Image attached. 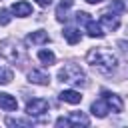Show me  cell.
I'll return each mask as SVG.
<instances>
[{"instance_id":"e0dca14e","label":"cell","mask_w":128,"mask_h":128,"mask_svg":"<svg viewBox=\"0 0 128 128\" xmlns=\"http://www.w3.org/2000/svg\"><path fill=\"white\" fill-rule=\"evenodd\" d=\"M14 78V74H12V70L10 68H4V66H0V84L4 86V84H10V80Z\"/></svg>"},{"instance_id":"277c9868","label":"cell","mask_w":128,"mask_h":128,"mask_svg":"<svg viewBox=\"0 0 128 128\" xmlns=\"http://www.w3.org/2000/svg\"><path fill=\"white\" fill-rule=\"evenodd\" d=\"M102 98H104V102L108 104L110 112H122V110H124V104H122L120 96H116V94H112V92H108V90H102Z\"/></svg>"},{"instance_id":"5b68a950","label":"cell","mask_w":128,"mask_h":128,"mask_svg":"<svg viewBox=\"0 0 128 128\" xmlns=\"http://www.w3.org/2000/svg\"><path fill=\"white\" fill-rule=\"evenodd\" d=\"M10 12H12V14H16V16H20V18H26V16H30V14H32V4H28V2H24V0L14 2V4H12V8H10Z\"/></svg>"},{"instance_id":"ac0fdd59","label":"cell","mask_w":128,"mask_h":128,"mask_svg":"<svg viewBox=\"0 0 128 128\" xmlns=\"http://www.w3.org/2000/svg\"><path fill=\"white\" fill-rule=\"evenodd\" d=\"M8 126H32L30 120H18V118H6Z\"/></svg>"},{"instance_id":"7402d4cb","label":"cell","mask_w":128,"mask_h":128,"mask_svg":"<svg viewBox=\"0 0 128 128\" xmlns=\"http://www.w3.org/2000/svg\"><path fill=\"white\" fill-rule=\"evenodd\" d=\"M56 126H72V124H70V120H68V118H64V116H62V118H58V120H56Z\"/></svg>"},{"instance_id":"9a60e30c","label":"cell","mask_w":128,"mask_h":128,"mask_svg":"<svg viewBox=\"0 0 128 128\" xmlns=\"http://www.w3.org/2000/svg\"><path fill=\"white\" fill-rule=\"evenodd\" d=\"M38 60H40L44 66H52V64L56 62V56H54V52H50V50H38Z\"/></svg>"},{"instance_id":"9c48e42d","label":"cell","mask_w":128,"mask_h":128,"mask_svg":"<svg viewBox=\"0 0 128 128\" xmlns=\"http://www.w3.org/2000/svg\"><path fill=\"white\" fill-rule=\"evenodd\" d=\"M86 32H88V36H92V38H102V36H104L102 24L96 22V20H92V18L86 22Z\"/></svg>"},{"instance_id":"3957f363","label":"cell","mask_w":128,"mask_h":128,"mask_svg":"<svg viewBox=\"0 0 128 128\" xmlns=\"http://www.w3.org/2000/svg\"><path fill=\"white\" fill-rule=\"evenodd\" d=\"M48 108H50V104L44 98H32L26 102V114L28 116H42L48 112Z\"/></svg>"},{"instance_id":"30bf717a","label":"cell","mask_w":128,"mask_h":128,"mask_svg":"<svg viewBox=\"0 0 128 128\" xmlns=\"http://www.w3.org/2000/svg\"><path fill=\"white\" fill-rule=\"evenodd\" d=\"M90 110H92V114H94V116H98V118H104V116L110 112V108H108V104L104 102V98H100V100L92 102Z\"/></svg>"},{"instance_id":"d6986e66","label":"cell","mask_w":128,"mask_h":128,"mask_svg":"<svg viewBox=\"0 0 128 128\" xmlns=\"http://www.w3.org/2000/svg\"><path fill=\"white\" fill-rule=\"evenodd\" d=\"M6 24H10V10L0 8V26H6Z\"/></svg>"},{"instance_id":"cb8c5ba5","label":"cell","mask_w":128,"mask_h":128,"mask_svg":"<svg viewBox=\"0 0 128 128\" xmlns=\"http://www.w3.org/2000/svg\"><path fill=\"white\" fill-rule=\"evenodd\" d=\"M86 2H88V4H100L102 0H86Z\"/></svg>"},{"instance_id":"603a6c76","label":"cell","mask_w":128,"mask_h":128,"mask_svg":"<svg viewBox=\"0 0 128 128\" xmlns=\"http://www.w3.org/2000/svg\"><path fill=\"white\" fill-rule=\"evenodd\" d=\"M34 2H36L38 6H42V8H46V6H50V2H52V0H34Z\"/></svg>"},{"instance_id":"6da1fadb","label":"cell","mask_w":128,"mask_h":128,"mask_svg":"<svg viewBox=\"0 0 128 128\" xmlns=\"http://www.w3.org/2000/svg\"><path fill=\"white\" fill-rule=\"evenodd\" d=\"M86 60H88L90 66H94L96 70H100V72H104V74L112 72V70L116 68V64H118V58H116L108 48H92V50L86 54Z\"/></svg>"},{"instance_id":"7a4b0ae2","label":"cell","mask_w":128,"mask_h":128,"mask_svg":"<svg viewBox=\"0 0 128 128\" xmlns=\"http://www.w3.org/2000/svg\"><path fill=\"white\" fill-rule=\"evenodd\" d=\"M58 80L72 84V86H84L86 84V74L78 64H66L64 68L58 70Z\"/></svg>"},{"instance_id":"4fadbf2b","label":"cell","mask_w":128,"mask_h":128,"mask_svg":"<svg viewBox=\"0 0 128 128\" xmlns=\"http://www.w3.org/2000/svg\"><path fill=\"white\" fill-rule=\"evenodd\" d=\"M74 4V0H60V4H58V8H56V20L58 22H64L68 16H66V12H68V8Z\"/></svg>"},{"instance_id":"ba28073f","label":"cell","mask_w":128,"mask_h":128,"mask_svg":"<svg viewBox=\"0 0 128 128\" xmlns=\"http://www.w3.org/2000/svg\"><path fill=\"white\" fill-rule=\"evenodd\" d=\"M0 108H4V110H8V112H12V110H16V108H18V100H16L14 96L6 94V92H0Z\"/></svg>"},{"instance_id":"5bb4252c","label":"cell","mask_w":128,"mask_h":128,"mask_svg":"<svg viewBox=\"0 0 128 128\" xmlns=\"http://www.w3.org/2000/svg\"><path fill=\"white\" fill-rule=\"evenodd\" d=\"M62 36L66 38L68 44H78V42L82 40V34H80V30H76V28H64Z\"/></svg>"},{"instance_id":"44dd1931","label":"cell","mask_w":128,"mask_h":128,"mask_svg":"<svg viewBox=\"0 0 128 128\" xmlns=\"http://www.w3.org/2000/svg\"><path fill=\"white\" fill-rule=\"evenodd\" d=\"M88 16H90L88 12H76V22H78V24H80V22H84V24H86V22L90 20Z\"/></svg>"},{"instance_id":"52a82bcc","label":"cell","mask_w":128,"mask_h":128,"mask_svg":"<svg viewBox=\"0 0 128 128\" xmlns=\"http://www.w3.org/2000/svg\"><path fill=\"white\" fill-rule=\"evenodd\" d=\"M28 80H30L32 84H40V86H46V84L50 82L48 74H46V72H42V70H38V68H34V70H30V72H28Z\"/></svg>"},{"instance_id":"8fae6325","label":"cell","mask_w":128,"mask_h":128,"mask_svg":"<svg viewBox=\"0 0 128 128\" xmlns=\"http://www.w3.org/2000/svg\"><path fill=\"white\" fill-rule=\"evenodd\" d=\"M60 100L62 102H68V104H80L82 102V96L76 90H62L60 92Z\"/></svg>"},{"instance_id":"ffe728a7","label":"cell","mask_w":128,"mask_h":128,"mask_svg":"<svg viewBox=\"0 0 128 128\" xmlns=\"http://www.w3.org/2000/svg\"><path fill=\"white\" fill-rule=\"evenodd\" d=\"M110 10L124 12V10H126V6H124V2H122V0H112V4H110Z\"/></svg>"},{"instance_id":"2e32d148","label":"cell","mask_w":128,"mask_h":128,"mask_svg":"<svg viewBox=\"0 0 128 128\" xmlns=\"http://www.w3.org/2000/svg\"><path fill=\"white\" fill-rule=\"evenodd\" d=\"M68 120H70V124H72V126H74V124H82V126H88V124H90L88 116H84L82 112H70Z\"/></svg>"},{"instance_id":"7c38bea8","label":"cell","mask_w":128,"mask_h":128,"mask_svg":"<svg viewBox=\"0 0 128 128\" xmlns=\"http://www.w3.org/2000/svg\"><path fill=\"white\" fill-rule=\"evenodd\" d=\"M48 40H50L48 38V32H44V30H36L32 34H28V38H26L28 44H46Z\"/></svg>"},{"instance_id":"8992f818","label":"cell","mask_w":128,"mask_h":128,"mask_svg":"<svg viewBox=\"0 0 128 128\" xmlns=\"http://www.w3.org/2000/svg\"><path fill=\"white\" fill-rule=\"evenodd\" d=\"M100 24H104L108 30H116L120 26V18H118L116 12H104L100 16Z\"/></svg>"}]
</instances>
